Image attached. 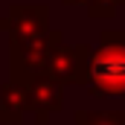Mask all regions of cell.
<instances>
[{
	"label": "cell",
	"instance_id": "obj_1",
	"mask_svg": "<svg viewBox=\"0 0 125 125\" xmlns=\"http://www.w3.org/2000/svg\"><path fill=\"white\" fill-rule=\"evenodd\" d=\"M90 96L125 99V29H105L87 58Z\"/></svg>",
	"mask_w": 125,
	"mask_h": 125
},
{
	"label": "cell",
	"instance_id": "obj_2",
	"mask_svg": "<svg viewBox=\"0 0 125 125\" xmlns=\"http://www.w3.org/2000/svg\"><path fill=\"white\" fill-rule=\"evenodd\" d=\"M0 32L9 35V47L26 44L50 32V6L47 3H12L0 18Z\"/></svg>",
	"mask_w": 125,
	"mask_h": 125
},
{
	"label": "cell",
	"instance_id": "obj_3",
	"mask_svg": "<svg viewBox=\"0 0 125 125\" xmlns=\"http://www.w3.org/2000/svg\"><path fill=\"white\" fill-rule=\"evenodd\" d=\"M58 41H64V32L50 29L47 35H41L35 41L9 47V73H12V79L23 82L26 76L44 73V67H47V61H50V55H52Z\"/></svg>",
	"mask_w": 125,
	"mask_h": 125
},
{
	"label": "cell",
	"instance_id": "obj_4",
	"mask_svg": "<svg viewBox=\"0 0 125 125\" xmlns=\"http://www.w3.org/2000/svg\"><path fill=\"white\" fill-rule=\"evenodd\" d=\"M87 58H90V44L58 41L44 73L52 76L55 82H61L64 87L67 84H87Z\"/></svg>",
	"mask_w": 125,
	"mask_h": 125
},
{
	"label": "cell",
	"instance_id": "obj_5",
	"mask_svg": "<svg viewBox=\"0 0 125 125\" xmlns=\"http://www.w3.org/2000/svg\"><path fill=\"white\" fill-rule=\"evenodd\" d=\"M23 90H26V111H32L38 125H47V119L64 108L67 87L61 82H55L52 76H47V73L26 76L23 79Z\"/></svg>",
	"mask_w": 125,
	"mask_h": 125
},
{
	"label": "cell",
	"instance_id": "obj_6",
	"mask_svg": "<svg viewBox=\"0 0 125 125\" xmlns=\"http://www.w3.org/2000/svg\"><path fill=\"white\" fill-rule=\"evenodd\" d=\"M26 116V90L23 82L9 79L0 84V125H21Z\"/></svg>",
	"mask_w": 125,
	"mask_h": 125
},
{
	"label": "cell",
	"instance_id": "obj_7",
	"mask_svg": "<svg viewBox=\"0 0 125 125\" xmlns=\"http://www.w3.org/2000/svg\"><path fill=\"white\" fill-rule=\"evenodd\" d=\"M67 6H84L93 21H108L125 6V0H64Z\"/></svg>",
	"mask_w": 125,
	"mask_h": 125
},
{
	"label": "cell",
	"instance_id": "obj_8",
	"mask_svg": "<svg viewBox=\"0 0 125 125\" xmlns=\"http://www.w3.org/2000/svg\"><path fill=\"white\" fill-rule=\"evenodd\" d=\"M76 125H125V111H76Z\"/></svg>",
	"mask_w": 125,
	"mask_h": 125
}]
</instances>
